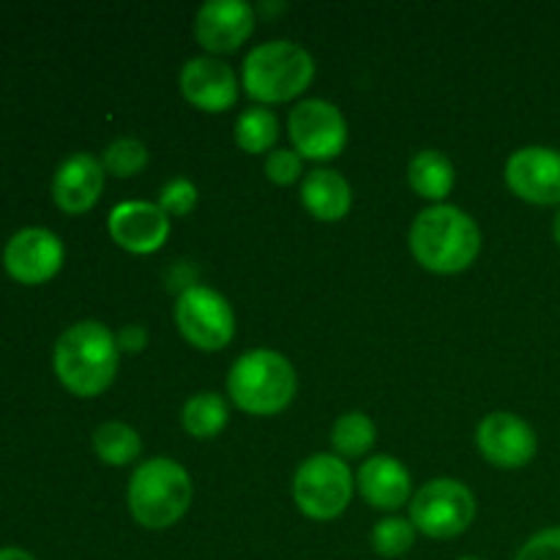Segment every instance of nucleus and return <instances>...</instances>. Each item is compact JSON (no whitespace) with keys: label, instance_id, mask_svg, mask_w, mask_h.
Wrapping results in <instances>:
<instances>
[{"label":"nucleus","instance_id":"obj_30","mask_svg":"<svg viewBox=\"0 0 560 560\" xmlns=\"http://www.w3.org/2000/svg\"><path fill=\"white\" fill-rule=\"evenodd\" d=\"M0 560H36L31 556V552L20 550V547H3L0 550Z\"/></svg>","mask_w":560,"mask_h":560},{"label":"nucleus","instance_id":"obj_32","mask_svg":"<svg viewBox=\"0 0 560 560\" xmlns=\"http://www.w3.org/2000/svg\"><path fill=\"white\" fill-rule=\"evenodd\" d=\"M459 560H481V558H459Z\"/></svg>","mask_w":560,"mask_h":560},{"label":"nucleus","instance_id":"obj_22","mask_svg":"<svg viewBox=\"0 0 560 560\" xmlns=\"http://www.w3.org/2000/svg\"><path fill=\"white\" fill-rule=\"evenodd\" d=\"M279 120L271 109L249 107L235 120V142L246 153H266L277 145Z\"/></svg>","mask_w":560,"mask_h":560},{"label":"nucleus","instance_id":"obj_8","mask_svg":"<svg viewBox=\"0 0 560 560\" xmlns=\"http://www.w3.org/2000/svg\"><path fill=\"white\" fill-rule=\"evenodd\" d=\"M175 323L186 342L195 345L197 350H222L230 345L235 334V315L233 306L228 304L222 293L211 288H186L175 301Z\"/></svg>","mask_w":560,"mask_h":560},{"label":"nucleus","instance_id":"obj_31","mask_svg":"<svg viewBox=\"0 0 560 560\" xmlns=\"http://www.w3.org/2000/svg\"><path fill=\"white\" fill-rule=\"evenodd\" d=\"M552 233H556V241H558V244H560V211H558L556 222H552Z\"/></svg>","mask_w":560,"mask_h":560},{"label":"nucleus","instance_id":"obj_10","mask_svg":"<svg viewBox=\"0 0 560 560\" xmlns=\"http://www.w3.org/2000/svg\"><path fill=\"white\" fill-rule=\"evenodd\" d=\"M63 244L52 230L25 228L3 249V266L20 284H44L63 266Z\"/></svg>","mask_w":560,"mask_h":560},{"label":"nucleus","instance_id":"obj_6","mask_svg":"<svg viewBox=\"0 0 560 560\" xmlns=\"http://www.w3.org/2000/svg\"><path fill=\"white\" fill-rule=\"evenodd\" d=\"M353 485V474L342 457L315 454L295 470L293 495L306 517L334 520L350 506Z\"/></svg>","mask_w":560,"mask_h":560},{"label":"nucleus","instance_id":"obj_9","mask_svg":"<svg viewBox=\"0 0 560 560\" xmlns=\"http://www.w3.org/2000/svg\"><path fill=\"white\" fill-rule=\"evenodd\" d=\"M290 140L295 153L312 162H328L339 156L348 142V124L345 115L326 98H304L290 109L288 118Z\"/></svg>","mask_w":560,"mask_h":560},{"label":"nucleus","instance_id":"obj_18","mask_svg":"<svg viewBox=\"0 0 560 560\" xmlns=\"http://www.w3.org/2000/svg\"><path fill=\"white\" fill-rule=\"evenodd\" d=\"M301 202L315 219L339 222V219L348 217L350 206H353V189H350L348 178L339 175L337 170L317 167L301 184Z\"/></svg>","mask_w":560,"mask_h":560},{"label":"nucleus","instance_id":"obj_11","mask_svg":"<svg viewBox=\"0 0 560 560\" xmlns=\"http://www.w3.org/2000/svg\"><path fill=\"white\" fill-rule=\"evenodd\" d=\"M509 189L534 206H560V151L545 145L520 148L506 162Z\"/></svg>","mask_w":560,"mask_h":560},{"label":"nucleus","instance_id":"obj_2","mask_svg":"<svg viewBox=\"0 0 560 560\" xmlns=\"http://www.w3.org/2000/svg\"><path fill=\"white\" fill-rule=\"evenodd\" d=\"M410 252L432 273H459L479 257L481 230L463 208L430 206L410 228Z\"/></svg>","mask_w":560,"mask_h":560},{"label":"nucleus","instance_id":"obj_17","mask_svg":"<svg viewBox=\"0 0 560 560\" xmlns=\"http://www.w3.org/2000/svg\"><path fill=\"white\" fill-rule=\"evenodd\" d=\"M359 492L364 495L366 503L375 509H399L410 501V474L399 459L386 457H372L361 465L359 470Z\"/></svg>","mask_w":560,"mask_h":560},{"label":"nucleus","instance_id":"obj_24","mask_svg":"<svg viewBox=\"0 0 560 560\" xmlns=\"http://www.w3.org/2000/svg\"><path fill=\"white\" fill-rule=\"evenodd\" d=\"M104 170L118 178H131L148 167V148L137 137H118L104 148Z\"/></svg>","mask_w":560,"mask_h":560},{"label":"nucleus","instance_id":"obj_4","mask_svg":"<svg viewBox=\"0 0 560 560\" xmlns=\"http://www.w3.org/2000/svg\"><path fill=\"white\" fill-rule=\"evenodd\" d=\"M293 364L277 350H249L233 364L228 375V392L244 413L273 416L288 408L295 397Z\"/></svg>","mask_w":560,"mask_h":560},{"label":"nucleus","instance_id":"obj_12","mask_svg":"<svg viewBox=\"0 0 560 560\" xmlns=\"http://www.w3.org/2000/svg\"><path fill=\"white\" fill-rule=\"evenodd\" d=\"M476 443L487 463L498 468H523L536 457V448H539L534 427L506 410L485 416L476 430Z\"/></svg>","mask_w":560,"mask_h":560},{"label":"nucleus","instance_id":"obj_26","mask_svg":"<svg viewBox=\"0 0 560 560\" xmlns=\"http://www.w3.org/2000/svg\"><path fill=\"white\" fill-rule=\"evenodd\" d=\"M197 206V186L189 178H173L159 191V208L173 217H186Z\"/></svg>","mask_w":560,"mask_h":560},{"label":"nucleus","instance_id":"obj_27","mask_svg":"<svg viewBox=\"0 0 560 560\" xmlns=\"http://www.w3.org/2000/svg\"><path fill=\"white\" fill-rule=\"evenodd\" d=\"M266 175L268 180H273L279 186L295 184L301 175V156L295 151H290V148H277V151L268 153Z\"/></svg>","mask_w":560,"mask_h":560},{"label":"nucleus","instance_id":"obj_21","mask_svg":"<svg viewBox=\"0 0 560 560\" xmlns=\"http://www.w3.org/2000/svg\"><path fill=\"white\" fill-rule=\"evenodd\" d=\"M93 448H96L102 463L124 468L140 457L142 441L135 427L124 424V421H107L93 432Z\"/></svg>","mask_w":560,"mask_h":560},{"label":"nucleus","instance_id":"obj_28","mask_svg":"<svg viewBox=\"0 0 560 560\" xmlns=\"http://www.w3.org/2000/svg\"><path fill=\"white\" fill-rule=\"evenodd\" d=\"M514 560H560V528H545L530 536Z\"/></svg>","mask_w":560,"mask_h":560},{"label":"nucleus","instance_id":"obj_3","mask_svg":"<svg viewBox=\"0 0 560 560\" xmlns=\"http://www.w3.org/2000/svg\"><path fill=\"white\" fill-rule=\"evenodd\" d=\"M191 487L189 474L184 465L170 457H153L135 470L126 490L129 512L142 528L164 530L178 523L191 506Z\"/></svg>","mask_w":560,"mask_h":560},{"label":"nucleus","instance_id":"obj_20","mask_svg":"<svg viewBox=\"0 0 560 560\" xmlns=\"http://www.w3.org/2000/svg\"><path fill=\"white\" fill-rule=\"evenodd\" d=\"M228 402H224L219 394L202 392L195 394L191 399H186L180 421H184V430L189 432L191 438L208 441V438H217L219 432L228 427Z\"/></svg>","mask_w":560,"mask_h":560},{"label":"nucleus","instance_id":"obj_14","mask_svg":"<svg viewBox=\"0 0 560 560\" xmlns=\"http://www.w3.org/2000/svg\"><path fill=\"white\" fill-rule=\"evenodd\" d=\"M109 235L120 249L131 255H151L162 249L170 235V217L153 202H120L109 211Z\"/></svg>","mask_w":560,"mask_h":560},{"label":"nucleus","instance_id":"obj_7","mask_svg":"<svg viewBox=\"0 0 560 560\" xmlns=\"http://www.w3.org/2000/svg\"><path fill=\"white\" fill-rule=\"evenodd\" d=\"M476 517V498L463 481L435 479L421 487L410 503V523L430 539H454Z\"/></svg>","mask_w":560,"mask_h":560},{"label":"nucleus","instance_id":"obj_23","mask_svg":"<svg viewBox=\"0 0 560 560\" xmlns=\"http://www.w3.org/2000/svg\"><path fill=\"white\" fill-rule=\"evenodd\" d=\"M331 443L339 457H364L375 446V424L370 421V416L359 413V410L339 416L331 430Z\"/></svg>","mask_w":560,"mask_h":560},{"label":"nucleus","instance_id":"obj_16","mask_svg":"<svg viewBox=\"0 0 560 560\" xmlns=\"http://www.w3.org/2000/svg\"><path fill=\"white\" fill-rule=\"evenodd\" d=\"M104 164L91 153H74L58 167L52 200L66 213H85L98 202L104 189Z\"/></svg>","mask_w":560,"mask_h":560},{"label":"nucleus","instance_id":"obj_19","mask_svg":"<svg viewBox=\"0 0 560 560\" xmlns=\"http://www.w3.org/2000/svg\"><path fill=\"white\" fill-rule=\"evenodd\" d=\"M454 164L446 153L441 151H419L410 159L408 180L413 191L424 200H432L441 206L443 197L452 195L454 189Z\"/></svg>","mask_w":560,"mask_h":560},{"label":"nucleus","instance_id":"obj_15","mask_svg":"<svg viewBox=\"0 0 560 560\" xmlns=\"http://www.w3.org/2000/svg\"><path fill=\"white\" fill-rule=\"evenodd\" d=\"M180 93L202 113H224L238 98V77L224 60L200 55L180 69Z\"/></svg>","mask_w":560,"mask_h":560},{"label":"nucleus","instance_id":"obj_29","mask_svg":"<svg viewBox=\"0 0 560 560\" xmlns=\"http://www.w3.org/2000/svg\"><path fill=\"white\" fill-rule=\"evenodd\" d=\"M148 342V334L142 326H126L124 331L118 334V348L124 353H140Z\"/></svg>","mask_w":560,"mask_h":560},{"label":"nucleus","instance_id":"obj_1","mask_svg":"<svg viewBox=\"0 0 560 560\" xmlns=\"http://www.w3.org/2000/svg\"><path fill=\"white\" fill-rule=\"evenodd\" d=\"M118 337L104 323L82 320L60 334L52 364L58 381L77 397H98L118 372Z\"/></svg>","mask_w":560,"mask_h":560},{"label":"nucleus","instance_id":"obj_5","mask_svg":"<svg viewBox=\"0 0 560 560\" xmlns=\"http://www.w3.org/2000/svg\"><path fill=\"white\" fill-rule=\"evenodd\" d=\"M315 60L293 42H266L244 60V88L262 104L290 102L310 88Z\"/></svg>","mask_w":560,"mask_h":560},{"label":"nucleus","instance_id":"obj_25","mask_svg":"<svg viewBox=\"0 0 560 560\" xmlns=\"http://www.w3.org/2000/svg\"><path fill=\"white\" fill-rule=\"evenodd\" d=\"M416 528L410 520L386 517L372 528V547L383 558H399L413 547Z\"/></svg>","mask_w":560,"mask_h":560},{"label":"nucleus","instance_id":"obj_13","mask_svg":"<svg viewBox=\"0 0 560 560\" xmlns=\"http://www.w3.org/2000/svg\"><path fill=\"white\" fill-rule=\"evenodd\" d=\"M255 31V9L244 0H208L195 16V38L208 52H235Z\"/></svg>","mask_w":560,"mask_h":560}]
</instances>
